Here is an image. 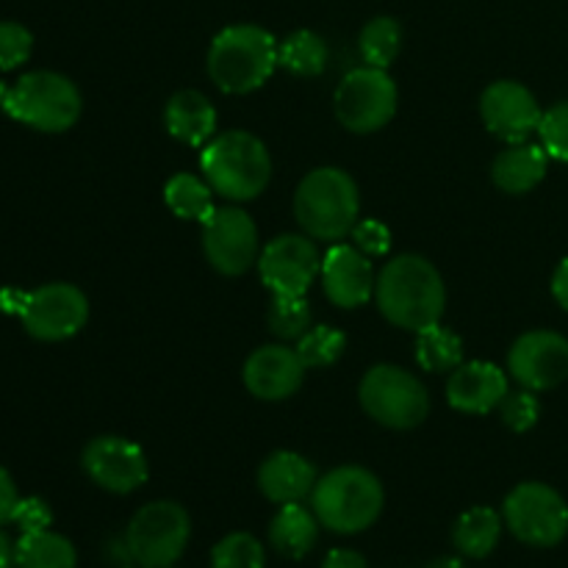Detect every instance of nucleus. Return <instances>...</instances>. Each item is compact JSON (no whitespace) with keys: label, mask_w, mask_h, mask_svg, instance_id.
<instances>
[{"label":"nucleus","mask_w":568,"mask_h":568,"mask_svg":"<svg viewBox=\"0 0 568 568\" xmlns=\"http://www.w3.org/2000/svg\"><path fill=\"white\" fill-rule=\"evenodd\" d=\"M381 314L403 331L419 333L438 325L447 308L444 277L425 255L405 253L388 261L375 283Z\"/></svg>","instance_id":"1"},{"label":"nucleus","mask_w":568,"mask_h":568,"mask_svg":"<svg viewBox=\"0 0 568 568\" xmlns=\"http://www.w3.org/2000/svg\"><path fill=\"white\" fill-rule=\"evenodd\" d=\"M200 170L220 197L231 203L255 200L272 178L266 144L250 131L216 133L200 153Z\"/></svg>","instance_id":"2"},{"label":"nucleus","mask_w":568,"mask_h":568,"mask_svg":"<svg viewBox=\"0 0 568 568\" xmlns=\"http://www.w3.org/2000/svg\"><path fill=\"white\" fill-rule=\"evenodd\" d=\"M386 494L381 480L364 466H338L320 477L311 494V510L322 527L338 536L364 532L381 519Z\"/></svg>","instance_id":"3"},{"label":"nucleus","mask_w":568,"mask_h":568,"mask_svg":"<svg viewBox=\"0 0 568 568\" xmlns=\"http://www.w3.org/2000/svg\"><path fill=\"white\" fill-rule=\"evenodd\" d=\"M277 39L261 26H227L209 48V75L225 94H250L277 70Z\"/></svg>","instance_id":"4"},{"label":"nucleus","mask_w":568,"mask_h":568,"mask_svg":"<svg viewBox=\"0 0 568 568\" xmlns=\"http://www.w3.org/2000/svg\"><path fill=\"white\" fill-rule=\"evenodd\" d=\"M361 194L353 178L338 166H320L300 181L294 192V216L305 236L342 242L358 222Z\"/></svg>","instance_id":"5"},{"label":"nucleus","mask_w":568,"mask_h":568,"mask_svg":"<svg viewBox=\"0 0 568 568\" xmlns=\"http://www.w3.org/2000/svg\"><path fill=\"white\" fill-rule=\"evenodd\" d=\"M81 92L61 72L37 70L26 72L14 87H9L3 111L11 120L42 133H64L81 116Z\"/></svg>","instance_id":"6"},{"label":"nucleus","mask_w":568,"mask_h":568,"mask_svg":"<svg viewBox=\"0 0 568 568\" xmlns=\"http://www.w3.org/2000/svg\"><path fill=\"white\" fill-rule=\"evenodd\" d=\"M189 538L192 519L186 508L172 499H159L136 510L125 530V549L139 568H172L186 552Z\"/></svg>","instance_id":"7"},{"label":"nucleus","mask_w":568,"mask_h":568,"mask_svg":"<svg viewBox=\"0 0 568 568\" xmlns=\"http://www.w3.org/2000/svg\"><path fill=\"white\" fill-rule=\"evenodd\" d=\"M366 414L392 430H414L430 414V394L414 372L394 364H377L358 388Z\"/></svg>","instance_id":"8"},{"label":"nucleus","mask_w":568,"mask_h":568,"mask_svg":"<svg viewBox=\"0 0 568 568\" xmlns=\"http://www.w3.org/2000/svg\"><path fill=\"white\" fill-rule=\"evenodd\" d=\"M397 100V83L388 70L364 64L342 78L333 94V111L347 131L375 133L394 120Z\"/></svg>","instance_id":"9"},{"label":"nucleus","mask_w":568,"mask_h":568,"mask_svg":"<svg viewBox=\"0 0 568 568\" xmlns=\"http://www.w3.org/2000/svg\"><path fill=\"white\" fill-rule=\"evenodd\" d=\"M503 519L527 547H558L568 536V505L547 483H519L505 497Z\"/></svg>","instance_id":"10"},{"label":"nucleus","mask_w":568,"mask_h":568,"mask_svg":"<svg viewBox=\"0 0 568 568\" xmlns=\"http://www.w3.org/2000/svg\"><path fill=\"white\" fill-rule=\"evenodd\" d=\"M203 253L220 275H244L258 264V227L253 216L236 205H222L203 222Z\"/></svg>","instance_id":"11"},{"label":"nucleus","mask_w":568,"mask_h":568,"mask_svg":"<svg viewBox=\"0 0 568 568\" xmlns=\"http://www.w3.org/2000/svg\"><path fill=\"white\" fill-rule=\"evenodd\" d=\"M20 320L39 342H64L87 325L89 300L72 283H48L37 292H28Z\"/></svg>","instance_id":"12"},{"label":"nucleus","mask_w":568,"mask_h":568,"mask_svg":"<svg viewBox=\"0 0 568 568\" xmlns=\"http://www.w3.org/2000/svg\"><path fill=\"white\" fill-rule=\"evenodd\" d=\"M258 272L272 294L305 297L322 272V255L308 236L283 233L261 250Z\"/></svg>","instance_id":"13"},{"label":"nucleus","mask_w":568,"mask_h":568,"mask_svg":"<svg viewBox=\"0 0 568 568\" xmlns=\"http://www.w3.org/2000/svg\"><path fill=\"white\" fill-rule=\"evenodd\" d=\"M83 471L94 486L111 494H131L150 477V464L136 442L122 436H98L81 455Z\"/></svg>","instance_id":"14"},{"label":"nucleus","mask_w":568,"mask_h":568,"mask_svg":"<svg viewBox=\"0 0 568 568\" xmlns=\"http://www.w3.org/2000/svg\"><path fill=\"white\" fill-rule=\"evenodd\" d=\"M508 372L521 388L549 392L568 377V338L555 331H530L514 342Z\"/></svg>","instance_id":"15"},{"label":"nucleus","mask_w":568,"mask_h":568,"mask_svg":"<svg viewBox=\"0 0 568 568\" xmlns=\"http://www.w3.org/2000/svg\"><path fill=\"white\" fill-rule=\"evenodd\" d=\"M480 116L494 136L505 144H519L538 133L544 111L525 83L494 81L480 98Z\"/></svg>","instance_id":"16"},{"label":"nucleus","mask_w":568,"mask_h":568,"mask_svg":"<svg viewBox=\"0 0 568 568\" xmlns=\"http://www.w3.org/2000/svg\"><path fill=\"white\" fill-rule=\"evenodd\" d=\"M322 286L327 300L338 308H361L375 294V270L369 255L361 253L355 244H333L322 255Z\"/></svg>","instance_id":"17"},{"label":"nucleus","mask_w":568,"mask_h":568,"mask_svg":"<svg viewBox=\"0 0 568 568\" xmlns=\"http://www.w3.org/2000/svg\"><path fill=\"white\" fill-rule=\"evenodd\" d=\"M244 386L253 397L266 399V403H277V399H288L297 394L303 386L305 364L297 355V349L286 347V344H266L250 353L244 361Z\"/></svg>","instance_id":"18"},{"label":"nucleus","mask_w":568,"mask_h":568,"mask_svg":"<svg viewBox=\"0 0 568 568\" xmlns=\"http://www.w3.org/2000/svg\"><path fill=\"white\" fill-rule=\"evenodd\" d=\"M508 394V375L491 361H469L453 369L447 383V403L460 414L480 416L499 408Z\"/></svg>","instance_id":"19"},{"label":"nucleus","mask_w":568,"mask_h":568,"mask_svg":"<svg viewBox=\"0 0 568 568\" xmlns=\"http://www.w3.org/2000/svg\"><path fill=\"white\" fill-rule=\"evenodd\" d=\"M316 480L320 477H316L314 464H308V458H303V455L288 453V449L272 453L258 469L261 494L275 505L303 503L314 494Z\"/></svg>","instance_id":"20"},{"label":"nucleus","mask_w":568,"mask_h":568,"mask_svg":"<svg viewBox=\"0 0 568 568\" xmlns=\"http://www.w3.org/2000/svg\"><path fill=\"white\" fill-rule=\"evenodd\" d=\"M164 125L172 139L189 148H205L216 136V109L197 89L172 94L164 109Z\"/></svg>","instance_id":"21"},{"label":"nucleus","mask_w":568,"mask_h":568,"mask_svg":"<svg viewBox=\"0 0 568 568\" xmlns=\"http://www.w3.org/2000/svg\"><path fill=\"white\" fill-rule=\"evenodd\" d=\"M549 155L541 144L519 142L508 144V150L494 159L491 178L505 194H527L547 178Z\"/></svg>","instance_id":"22"},{"label":"nucleus","mask_w":568,"mask_h":568,"mask_svg":"<svg viewBox=\"0 0 568 568\" xmlns=\"http://www.w3.org/2000/svg\"><path fill=\"white\" fill-rule=\"evenodd\" d=\"M320 538V519L303 503L281 505L275 519L270 521V544L277 555L288 560H300L316 547Z\"/></svg>","instance_id":"23"},{"label":"nucleus","mask_w":568,"mask_h":568,"mask_svg":"<svg viewBox=\"0 0 568 568\" xmlns=\"http://www.w3.org/2000/svg\"><path fill=\"white\" fill-rule=\"evenodd\" d=\"M503 514L486 508V505H477V508H469L466 514L458 516L453 527V544L464 558L483 560L497 549L499 538H503Z\"/></svg>","instance_id":"24"},{"label":"nucleus","mask_w":568,"mask_h":568,"mask_svg":"<svg viewBox=\"0 0 568 568\" xmlns=\"http://www.w3.org/2000/svg\"><path fill=\"white\" fill-rule=\"evenodd\" d=\"M78 552L70 538L53 530L22 532L14 544V568H75Z\"/></svg>","instance_id":"25"},{"label":"nucleus","mask_w":568,"mask_h":568,"mask_svg":"<svg viewBox=\"0 0 568 568\" xmlns=\"http://www.w3.org/2000/svg\"><path fill=\"white\" fill-rule=\"evenodd\" d=\"M214 189L209 181L192 175V172H178L166 181L164 186V203L178 220L200 222L203 225L211 214H214Z\"/></svg>","instance_id":"26"},{"label":"nucleus","mask_w":568,"mask_h":568,"mask_svg":"<svg viewBox=\"0 0 568 568\" xmlns=\"http://www.w3.org/2000/svg\"><path fill=\"white\" fill-rule=\"evenodd\" d=\"M277 64L300 78H316L327 67V44L316 31H294L277 44Z\"/></svg>","instance_id":"27"},{"label":"nucleus","mask_w":568,"mask_h":568,"mask_svg":"<svg viewBox=\"0 0 568 568\" xmlns=\"http://www.w3.org/2000/svg\"><path fill=\"white\" fill-rule=\"evenodd\" d=\"M416 364L425 372H453L464 364V342L455 331L438 325L416 333Z\"/></svg>","instance_id":"28"},{"label":"nucleus","mask_w":568,"mask_h":568,"mask_svg":"<svg viewBox=\"0 0 568 568\" xmlns=\"http://www.w3.org/2000/svg\"><path fill=\"white\" fill-rule=\"evenodd\" d=\"M399 48H403V28L394 17H375L366 22L358 37L361 59L377 70H388L397 61Z\"/></svg>","instance_id":"29"},{"label":"nucleus","mask_w":568,"mask_h":568,"mask_svg":"<svg viewBox=\"0 0 568 568\" xmlns=\"http://www.w3.org/2000/svg\"><path fill=\"white\" fill-rule=\"evenodd\" d=\"M294 349L303 358L305 369H320V366H331L342 358L344 349H347V336L336 327L316 325L297 338Z\"/></svg>","instance_id":"30"},{"label":"nucleus","mask_w":568,"mask_h":568,"mask_svg":"<svg viewBox=\"0 0 568 568\" xmlns=\"http://www.w3.org/2000/svg\"><path fill=\"white\" fill-rule=\"evenodd\" d=\"M211 568H266L264 544L253 532H231L211 549Z\"/></svg>","instance_id":"31"},{"label":"nucleus","mask_w":568,"mask_h":568,"mask_svg":"<svg viewBox=\"0 0 568 568\" xmlns=\"http://www.w3.org/2000/svg\"><path fill=\"white\" fill-rule=\"evenodd\" d=\"M270 331L275 333L283 342H292L300 338L303 333L311 331V308L305 303V297H288V294H272L270 314Z\"/></svg>","instance_id":"32"},{"label":"nucleus","mask_w":568,"mask_h":568,"mask_svg":"<svg viewBox=\"0 0 568 568\" xmlns=\"http://www.w3.org/2000/svg\"><path fill=\"white\" fill-rule=\"evenodd\" d=\"M499 416H503V422L514 433H527L541 419V403H538L536 392H530V388L508 392L503 403H499Z\"/></svg>","instance_id":"33"},{"label":"nucleus","mask_w":568,"mask_h":568,"mask_svg":"<svg viewBox=\"0 0 568 568\" xmlns=\"http://www.w3.org/2000/svg\"><path fill=\"white\" fill-rule=\"evenodd\" d=\"M538 136H541V148L547 150L549 159L568 164V100L555 103L552 109L544 111Z\"/></svg>","instance_id":"34"},{"label":"nucleus","mask_w":568,"mask_h":568,"mask_svg":"<svg viewBox=\"0 0 568 568\" xmlns=\"http://www.w3.org/2000/svg\"><path fill=\"white\" fill-rule=\"evenodd\" d=\"M33 37L20 22H0V70H17L31 59Z\"/></svg>","instance_id":"35"},{"label":"nucleus","mask_w":568,"mask_h":568,"mask_svg":"<svg viewBox=\"0 0 568 568\" xmlns=\"http://www.w3.org/2000/svg\"><path fill=\"white\" fill-rule=\"evenodd\" d=\"M353 244L369 258H381L392 250V231L381 220H358L353 227Z\"/></svg>","instance_id":"36"},{"label":"nucleus","mask_w":568,"mask_h":568,"mask_svg":"<svg viewBox=\"0 0 568 568\" xmlns=\"http://www.w3.org/2000/svg\"><path fill=\"white\" fill-rule=\"evenodd\" d=\"M14 521L22 532H37V530H50V521H53V514H50L48 503L39 497H26L20 499L14 510Z\"/></svg>","instance_id":"37"},{"label":"nucleus","mask_w":568,"mask_h":568,"mask_svg":"<svg viewBox=\"0 0 568 568\" xmlns=\"http://www.w3.org/2000/svg\"><path fill=\"white\" fill-rule=\"evenodd\" d=\"M20 494H17L14 480H11L9 471L0 466V525H9L14 519V510L20 505Z\"/></svg>","instance_id":"38"},{"label":"nucleus","mask_w":568,"mask_h":568,"mask_svg":"<svg viewBox=\"0 0 568 568\" xmlns=\"http://www.w3.org/2000/svg\"><path fill=\"white\" fill-rule=\"evenodd\" d=\"M322 568H369V564L355 549H331L322 560Z\"/></svg>","instance_id":"39"},{"label":"nucleus","mask_w":568,"mask_h":568,"mask_svg":"<svg viewBox=\"0 0 568 568\" xmlns=\"http://www.w3.org/2000/svg\"><path fill=\"white\" fill-rule=\"evenodd\" d=\"M552 297L558 300V305L564 311H568V258H564L558 264L552 275Z\"/></svg>","instance_id":"40"},{"label":"nucleus","mask_w":568,"mask_h":568,"mask_svg":"<svg viewBox=\"0 0 568 568\" xmlns=\"http://www.w3.org/2000/svg\"><path fill=\"white\" fill-rule=\"evenodd\" d=\"M0 568H14V544L0 530Z\"/></svg>","instance_id":"41"},{"label":"nucleus","mask_w":568,"mask_h":568,"mask_svg":"<svg viewBox=\"0 0 568 568\" xmlns=\"http://www.w3.org/2000/svg\"><path fill=\"white\" fill-rule=\"evenodd\" d=\"M427 568H466V564L460 558H438Z\"/></svg>","instance_id":"42"},{"label":"nucleus","mask_w":568,"mask_h":568,"mask_svg":"<svg viewBox=\"0 0 568 568\" xmlns=\"http://www.w3.org/2000/svg\"><path fill=\"white\" fill-rule=\"evenodd\" d=\"M6 94H9V87H6V83L0 81V109H3V105H6Z\"/></svg>","instance_id":"43"},{"label":"nucleus","mask_w":568,"mask_h":568,"mask_svg":"<svg viewBox=\"0 0 568 568\" xmlns=\"http://www.w3.org/2000/svg\"><path fill=\"white\" fill-rule=\"evenodd\" d=\"M122 568H133V566H122Z\"/></svg>","instance_id":"44"}]
</instances>
